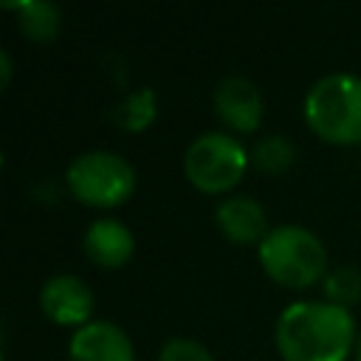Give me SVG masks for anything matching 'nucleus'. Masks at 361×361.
I'll use <instances>...</instances> for the list:
<instances>
[{"label":"nucleus","mask_w":361,"mask_h":361,"mask_svg":"<svg viewBox=\"0 0 361 361\" xmlns=\"http://www.w3.org/2000/svg\"><path fill=\"white\" fill-rule=\"evenodd\" d=\"M274 336L285 361H344L355 338V319L330 299H302L279 313Z\"/></svg>","instance_id":"obj_1"},{"label":"nucleus","mask_w":361,"mask_h":361,"mask_svg":"<svg viewBox=\"0 0 361 361\" xmlns=\"http://www.w3.org/2000/svg\"><path fill=\"white\" fill-rule=\"evenodd\" d=\"M305 118L324 141H361V73L333 71L305 93Z\"/></svg>","instance_id":"obj_2"},{"label":"nucleus","mask_w":361,"mask_h":361,"mask_svg":"<svg viewBox=\"0 0 361 361\" xmlns=\"http://www.w3.org/2000/svg\"><path fill=\"white\" fill-rule=\"evenodd\" d=\"M259 262L282 285L305 288L324 274V243L299 223H279L259 240Z\"/></svg>","instance_id":"obj_3"},{"label":"nucleus","mask_w":361,"mask_h":361,"mask_svg":"<svg viewBox=\"0 0 361 361\" xmlns=\"http://www.w3.org/2000/svg\"><path fill=\"white\" fill-rule=\"evenodd\" d=\"M65 180L79 200L90 206H116L133 195L135 169L113 149H87L68 164Z\"/></svg>","instance_id":"obj_4"},{"label":"nucleus","mask_w":361,"mask_h":361,"mask_svg":"<svg viewBox=\"0 0 361 361\" xmlns=\"http://www.w3.org/2000/svg\"><path fill=\"white\" fill-rule=\"evenodd\" d=\"M248 166V149L240 138L209 130L192 138L183 155L186 178L203 192H223L234 186Z\"/></svg>","instance_id":"obj_5"},{"label":"nucleus","mask_w":361,"mask_h":361,"mask_svg":"<svg viewBox=\"0 0 361 361\" xmlns=\"http://www.w3.org/2000/svg\"><path fill=\"white\" fill-rule=\"evenodd\" d=\"M39 307L59 324H87L93 313V290L76 274H54L39 288Z\"/></svg>","instance_id":"obj_6"},{"label":"nucleus","mask_w":361,"mask_h":361,"mask_svg":"<svg viewBox=\"0 0 361 361\" xmlns=\"http://www.w3.org/2000/svg\"><path fill=\"white\" fill-rule=\"evenodd\" d=\"M68 361H135V350L116 322L90 319L71 336Z\"/></svg>","instance_id":"obj_7"},{"label":"nucleus","mask_w":361,"mask_h":361,"mask_svg":"<svg viewBox=\"0 0 361 361\" xmlns=\"http://www.w3.org/2000/svg\"><path fill=\"white\" fill-rule=\"evenodd\" d=\"M214 110L228 127L251 133L262 121V93L248 76L228 73L214 85Z\"/></svg>","instance_id":"obj_8"},{"label":"nucleus","mask_w":361,"mask_h":361,"mask_svg":"<svg viewBox=\"0 0 361 361\" xmlns=\"http://www.w3.org/2000/svg\"><path fill=\"white\" fill-rule=\"evenodd\" d=\"M214 220L220 231L234 243H254L271 231L262 203L251 195H231L220 200L214 209Z\"/></svg>","instance_id":"obj_9"},{"label":"nucleus","mask_w":361,"mask_h":361,"mask_svg":"<svg viewBox=\"0 0 361 361\" xmlns=\"http://www.w3.org/2000/svg\"><path fill=\"white\" fill-rule=\"evenodd\" d=\"M82 248L93 262L113 268L130 259V254L135 251V234L116 217H99L85 228Z\"/></svg>","instance_id":"obj_10"},{"label":"nucleus","mask_w":361,"mask_h":361,"mask_svg":"<svg viewBox=\"0 0 361 361\" xmlns=\"http://www.w3.org/2000/svg\"><path fill=\"white\" fill-rule=\"evenodd\" d=\"M6 8H17L20 28L31 39H51L59 31V6L51 0H6Z\"/></svg>","instance_id":"obj_11"},{"label":"nucleus","mask_w":361,"mask_h":361,"mask_svg":"<svg viewBox=\"0 0 361 361\" xmlns=\"http://www.w3.org/2000/svg\"><path fill=\"white\" fill-rule=\"evenodd\" d=\"M155 107H158V99H155V90L152 87H138L133 93H127L116 107H113V121L124 130H144L152 124L155 118Z\"/></svg>","instance_id":"obj_12"},{"label":"nucleus","mask_w":361,"mask_h":361,"mask_svg":"<svg viewBox=\"0 0 361 361\" xmlns=\"http://www.w3.org/2000/svg\"><path fill=\"white\" fill-rule=\"evenodd\" d=\"M324 290L336 305H353L361 299V271L355 265H336L324 276Z\"/></svg>","instance_id":"obj_13"},{"label":"nucleus","mask_w":361,"mask_h":361,"mask_svg":"<svg viewBox=\"0 0 361 361\" xmlns=\"http://www.w3.org/2000/svg\"><path fill=\"white\" fill-rule=\"evenodd\" d=\"M293 144L285 138V135H265L254 144L251 149V158L259 169L265 172H282L290 161H293Z\"/></svg>","instance_id":"obj_14"},{"label":"nucleus","mask_w":361,"mask_h":361,"mask_svg":"<svg viewBox=\"0 0 361 361\" xmlns=\"http://www.w3.org/2000/svg\"><path fill=\"white\" fill-rule=\"evenodd\" d=\"M158 361H214V358L197 338L169 336L158 350Z\"/></svg>","instance_id":"obj_15"},{"label":"nucleus","mask_w":361,"mask_h":361,"mask_svg":"<svg viewBox=\"0 0 361 361\" xmlns=\"http://www.w3.org/2000/svg\"><path fill=\"white\" fill-rule=\"evenodd\" d=\"M0 71H3V85H6L8 76H11V56H8L6 48H0Z\"/></svg>","instance_id":"obj_16"},{"label":"nucleus","mask_w":361,"mask_h":361,"mask_svg":"<svg viewBox=\"0 0 361 361\" xmlns=\"http://www.w3.org/2000/svg\"><path fill=\"white\" fill-rule=\"evenodd\" d=\"M355 361H361V338H358V350H355Z\"/></svg>","instance_id":"obj_17"}]
</instances>
